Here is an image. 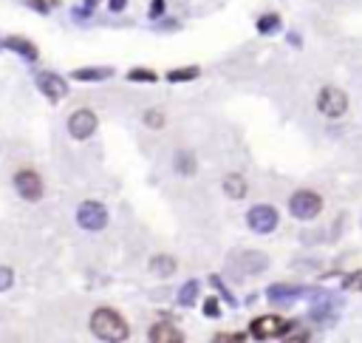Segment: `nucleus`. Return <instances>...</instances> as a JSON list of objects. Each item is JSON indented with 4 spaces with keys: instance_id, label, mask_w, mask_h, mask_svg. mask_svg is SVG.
<instances>
[{
    "instance_id": "1",
    "label": "nucleus",
    "mask_w": 362,
    "mask_h": 343,
    "mask_svg": "<svg viewBox=\"0 0 362 343\" xmlns=\"http://www.w3.org/2000/svg\"><path fill=\"white\" fill-rule=\"evenodd\" d=\"M91 332L100 340H105V343H122V340H128L125 318L119 315V312H113V309H108V307L96 309L91 315Z\"/></svg>"
},
{
    "instance_id": "2",
    "label": "nucleus",
    "mask_w": 362,
    "mask_h": 343,
    "mask_svg": "<svg viewBox=\"0 0 362 343\" xmlns=\"http://www.w3.org/2000/svg\"><path fill=\"white\" fill-rule=\"evenodd\" d=\"M289 210H292V216L300 221H311V219L320 216L323 199L315 190H297L292 199H289Z\"/></svg>"
},
{
    "instance_id": "3",
    "label": "nucleus",
    "mask_w": 362,
    "mask_h": 343,
    "mask_svg": "<svg viewBox=\"0 0 362 343\" xmlns=\"http://www.w3.org/2000/svg\"><path fill=\"white\" fill-rule=\"evenodd\" d=\"M317 108H320L323 117L340 120L343 113L348 111V97H346V91L334 88V85H326V88L320 91V97H317Z\"/></svg>"
},
{
    "instance_id": "4",
    "label": "nucleus",
    "mask_w": 362,
    "mask_h": 343,
    "mask_svg": "<svg viewBox=\"0 0 362 343\" xmlns=\"http://www.w3.org/2000/svg\"><path fill=\"white\" fill-rule=\"evenodd\" d=\"M289 327H292V324L283 321L280 315H263V318H255L252 327H249V332H252V338H258V340H272V338L286 335Z\"/></svg>"
},
{
    "instance_id": "5",
    "label": "nucleus",
    "mask_w": 362,
    "mask_h": 343,
    "mask_svg": "<svg viewBox=\"0 0 362 343\" xmlns=\"http://www.w3.org/2000/svg\"><path fill=\"white\" fill-rule=\"evenodd\" d=\"M77 224L82 227V230H93V233L102 230V227L108 224V210L100 201H85L77 210Z\"/></svg>"
},
{
    "instance_id": "6",
    "label": "nucleus",
    "mask_w": 362,
    "mask_h": 343,
    "mask_svg": "<svg viewBox=\"0 0 362 343\" xmlns=\"http://www.w3.org/2000/svg\"><path fill=\"white\" fill-rule=\"evenodd\" d=\"M247 224H249L252 233L267 236V233H272L275 227H278V210L269 208V204H258V208H252L247 213Z\"/></svg>"
},
{
    "instance_id": "7",
    "label": "nucleus",
    "mask_w": 362,
    "mask_h": 343,
    "mask_svg": "<svg viewBox=\"0 0 362 343\" xmlns=\"http://www.w3.org/2000/svg\"><path fill=\"white\" fill-rule=\"evenodd\" d=\"M96 131V113L88 111V108H80L71 113L68 120V133L74 136V140H88V136Z\"/></svg>"
},
{
    "instance_id": "8",
    "label": "nucleus",
    "mask_w": 362,
    "mask_h": 343,
    "mask_svg": "<svg viewBox=\"0 0 362 343\" xmlns=\"http://www.w3.org/2000/svg\"><path fill=\"white\" fill-rule=\"evenodd\" d=\"M14 188L26 201H40L43 199V179L34 170H20L14 176Z\"/></svg>"
},
{
    "instance_id": "9",
    "label": "nucleus",
    "mask_w": 362,
    "mask_h": 343,
    "mask_svg": "<svg viewBox=\"0 0 362 343\" xmlns=\"http://www.w3.org/2000/svg\"><path fill=\"white\" fill-rule=\"evenodd\" d=\"M37 88L43 91V94H45L48 100H63V97L68 94V82H65L63 77L52 74V71L37 74Z\"/></svg>"
},
{
    "instance_id": "10",
    "label": "nucleus",
    "mask_w": 362,
    "mask_h": 343,
    "mask_svg": "<svg viewBox=\"0 0 362 343\" xmlns=\"http://www.w3.org/2000/svg\"><path fill=\"white\" fill-rule=\"evenodd\" d=\"M267 295H269V301H272V304H292V301L300 298V295H306V289H300V287H289V284H272V287L267 289Z\"/></svg>"
},
{
    "instance_id": "11",
    "label": "nucleus",
    "mask_w": 362,
    "mask_h": 343,
    "mask_svg": "<svg viewBox=\"0 0 362 343\" xmlns=\"http://www.w3.org/2000/svg\"><path fill=\"white\" fill-rule=\"evenodd\" d=\"M150 343H184V335L173 324H156L150 329Z\"/></svg>"
},
{
    "instance_id": "12",
    "label": "nucleus",
    "mask_w": 362,
    "mask_h": 343,
    "mask_svg": "<svg viewBox=\"0 0 362 343\" xmlns=\"http://www.w3.org/2000/svg\"><path fill=\"white\" fill-rule=\"evenodd\" d=\"M3 45L12 49V52H17L20 57H26V60H37V45L32 40H26V37H9Z\"/></svg>"
},
{
    "instance_id": "13",
    "label": "nucleus",
    "mask_w": 362,
    "mask_h": 343,
    "mask_svg": "<svg viewBox=\"0 0 362 343\" xmlns=\"http://www.w3.org/2000/svg\"><path fill=\"white\" fill-rule=\"evenodd\" d=\"M334 315H337V307H334V301L328 298V295H320V304L311 309V318L315 321H320V324H331L334 321Z\"/></svg>"
},
{
    "instance_id": "14",
    "label": "nucleus",
    "mask_w": 362,
    "mask_h": 343,
    "mask_svg": "<svg viewBox=\"0 0 362 343\" xmlns=\"http://www.w3.org/2000/svg\"><path fill=\"white\" fill-rule=\"evenodd\" d=\"M224 190H227L229 199H244V196H247V179L238 176V173L227 176V179H224Z\"/></svg>"
},
{
    "instance_id": "15",
    "label": "nucleus",
    "mask_w": 362,
    "mask_h": 343,
    "mask_svg": "<svg viewBox=\"0 0 362 343\" xmlns=\"http://www.w3.org/2000/svg\"><path fill=\"white\" fill-rule=\"evenodd\" d=\"M74 80H82V82H96V80H108L113 77V68H77L74 74H71Z\"/></svg>"
},
{
    "instance_id": "16",
    "label": "nucleus",
    "mask_w": 362,
    "mask_h": 343,
    "mask_svg": "<svg viewBox=\"0 0 362 343\" xmlns=\"http://www.w3.org/2000/svg\"><path fill=\"white\" fill-rule=\"evenodd\" d=\"M199 298V281H187L181 289H179V304L181 307H192Z\"/></svg>"
},
{
    "instance_id": "17",
    "label": "nucleus",
    "mask_w": 362,
    "mask_h": 343,
    "mask_svg": "<svg viewBox=\"0 0 362 343\" xmlns=\"http://www.w3.org/2000/svg\"><path fill=\"white\" fill-rule=\"evenodd\" d=\"M176 170L179 173H184V176H192V173H196V156H192V153H176Z\"/></svg>"
},
{
    "instance_id": "18",
    "label": "nucleus",
    "mask_w": 362,
    "mask_h": 343,
    "mask_svg": "<svg viewBox=\"0 0 362 343\" xmlns=\"http://www.w3.org/2000/svg\"><path fill=\"white\" fill-rule=\"evenodd\" d=\"M150 269L156 272V276H170V272L176 269V261H173L170 256H156V258L150 261Z\"/></svg>"
},
{
    "instance_id": "19",
    "label": "nucleus",
    "mask_w": 362,
    "mask_h": 343,
    "mask_svg": "<svg viewBox=\"0 0 362 343\" xmlns=\"http://www.w3.org/2000/svg\"><path fill=\"white\" fill-rule=\"evenodd\" d=\"M280 29V17L278 14H263L260 20H258V32L260 34H272V32H278Z\"/></svg>"
},
{
    "instance_id": "20",
    "label": "nucleus",
    "mask_w": 362,
    "mask_h": 343,
    "mask_svg": "<svg viewBox=\"0 0 362 343\" xmlns=\"http://www.w3.org/2000/svg\"><path fill=\"white\" fill-rule=\"evenodd\" d=\"M199 77V68L196 65H190V68H176V71L167 74V80L170 82H187V80H196Z\"/></svg>"
},
{
    "instance_id": "21",
    "label": "nucleus",
    "mask_w": 362,
    "mask_h": 343,
    "mask_svg": "<svg viewBox=\"0 0 362 343\" xmlns=\"http://www.w3.org/2000/svg\"><path fill=\"white\" fill-rule=\"evenodd\" d=\"M128 80H133V82H156L159 77L153 71H148V68H133V71L128 74Z\"/></svg>"
},
{
    "instance_id": "22",
    "label": "nucleus",
    "mask_w": 362,
    "mask_h": 343,
    "mask_svg": "<svg viewBox=\"0 0 362 343\" xmlns=\"http://www.w3.org/2000/svg\"><path fill=\"white\" fill-rule=\"evenodd\" d=\"M212 343H247V338L244 335H240V332H218V335H215L212 338Z\"/></svg>"
},
{
    "instance_id": "23",
    "label": "nucleus",
    "mask_w": 362,
    "mask_h": 343,
    "mask_svg": "<svg viewBox=\"0 0 362 343\" xmlns=\"http://www.w3.org/2000/svg\"><path fill=\"white\" fill-rule=\"evenodd\" d=\"M144 125H148V128H161L164 125V113L161 111H148V113H144Z\"/></svg>"
},
{
    "instance_id": "24",
    "label": "nucleus",
    "mask_w": 362,
    "mask_h": 343,
    "mask_svg": "<svg viewBox=\"0 0 362 343\" xmlns=\"http://www.w3.org/2000/svg\"><path fill=\"white\" fill-rule=\"evenodd\" d=\"M12 281H14L12 269H9V267H0V292H6V289L12 287Z\"/></svg>"
},
{
    "instance_id": "25",
    "label": "nucleus",
    "mask_w": 362,
    "mask_h": 343,
    "mask_svg": "<svg viewBox=\"0 0 362 343\" xmlns=\"http://www.w3.org/2000/svg\"><path fill=\"white\" fill-rule=\"evenodd\" d=\"M204 312H207V318H218V315H221L218 301H215V298H207V301H204Z\"/></svg>"
},
{
    "instance_id": "26",
    "label": "nucleus",
    "mask_w": 362,
    "mask_h": 343,
    "mask_svg": "<svg viewBox=\"0 0 362 343\" xmlns=\"http://www.w3.org/2000/svg\"><path fill=\"white\" fill-rule=\"evenodd\" d=\"M283 343H311V335L308 332H295V335L283 338Z\"/></svg>"
},
{
    "instance_id": "27",
    "label": "nucleus",
    "mask_w": 362,
    "mask_h": 343,
    "mask_svg": "<svg viewBox=\"0 0 362 343\" xmlns=\"http://www.w3.org/2000/svg\"><path fill=\"white\" fill-rule=\"evenodd\" d=\"M212 287H218V292H221L224 298H227V304H229V307H235V298H232V295H229V289H227V287L221 284V278H212Z\"/></svg>"
},
{
    "instance_id": "28",
    "label": "nucleus",
    "mask_w": 362,
    "mask_h": 343,
    "mask_svg": "<svg viewBox=\"0 0 362 343\" xmlns=\"http://www.w3.org/2000/svg\"><path fill=\"white\" fill-rule=\"evenodd\" d=\"M164 14V0H150V17H161Z\"/></svg>"
},
{
    "instance_id": "29",
    "label": "nucleus",
    "mask_w": 362,
    "mask_h": 343,
    "mask_svg": "<svg viewBox=\"0 0 362 343\" xmlns=\"http://www.w3.org/2000/svg\"><path fill=\"white\" fill-rule=\"evenodd\" d=\"M108 6H111V12H122V9L128 6V0H111Z\"/></svg>"
},
{
    "instance_id": "30",
    "label": "nucleus",
    "mask_w": 362,
    "mask_h": 343,
    "mask_svg": "<svg viewBox=\"0 0 362 343\" xmlns=\"http://www.w3.org/2000/svg\"><path fill=\"white\" fill-rule=\"evenodd\" d=\"M29 3H32V6L37 9V12H48V6L43 3V0H29Z\"/></svg>"
},
{
    "instance_id": "31",
    "label": "nucleus",
    "mask_w": 362,
    "mask_h": 343,
    "mask_svg": "<svg viewBox=\"0 0 362 343\" xmlns=\"http://www.w3.org/2000/svg\"><path fill=\"white\" fill-rule=\"evenodd\" d=\"M346 287H362V276H354V278H348V281H346Z\"/></svg>"
},
{
    "instance_id": "32",
    "label": "nucleus",
    "mask_w": 362,
    "mask_h": 343,
    "mask_svg": "<svg viewBox=\"0 0 362 343\" xmlns=\"http://www.w3.org/2000/svg\"><path fill=\"white\" fill-rule=\"evenodd\" d=\"M93 3H96V0H85V6H88V9H93Z\"/></svg>"
}]
</instances>
